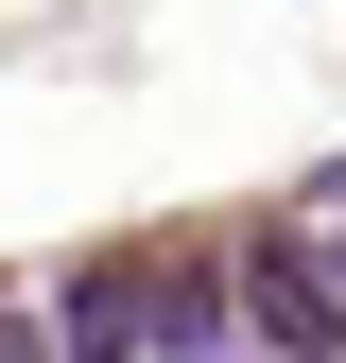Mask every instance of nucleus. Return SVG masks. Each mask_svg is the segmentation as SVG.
<instances>
[{
  "label": "nucleus",
  "mask_w": 346,
  "mask_h": 363,
  "mask_svg": "<svg viewBox=\"0 0 346 363\" xmlns=\"http://www.w3.org/2000/svg\"><path fill=\"white\" fill-rule=\"evenodd\" d=\"M242 311H260V346H277V363H329V277H312V259H260V277H242Z\"/></svg>",
  "instance_id": "obj_1"
},
{
  "label": "nucleus",
  "mask_w": 346,
  "mask_h": 363,
  "mask_svg": "<svg viewBox=\"0 0 346 363\" xmlns=\"http://www.w3.org/2000/svg\"><path fill=\"white\" fill-rule=\"evenodd\" d=\"M0 363H52V329H35V311H0Z\"/></svg>",
  "instance_id": "obj_2"
}]
</instances>
